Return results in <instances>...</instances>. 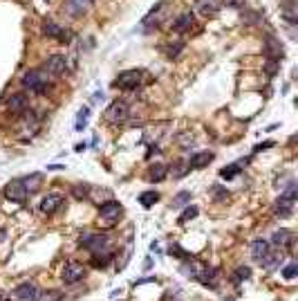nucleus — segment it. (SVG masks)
<instances>
[{"mask_svg":"<svg viewBox=\"0 0 298 301\" xmlns=\"http://www.w3.org/2000/svg\"><path fill=\"white\" fill-rule=\"evenodd\" d=\"M294 202L296 200H289V198H285V196H280V198L274 202V214L280 216V218L291 216V211H294Z\"/></svg>","mask_w":298,"mask_h":301,"instance_id":"6ab92c4d","label":"nucleus"},{"mask_svg":"<svg viewBox=\"0 0 298 301\" xmlns=\"http://www.w3.org/2000/svg\"><path fill=\"white\" fill-rule=\"evenodd\" d=\"M193 142H195V137H193V133H180V135H177V144H180L182 148H188Z\"/></svg>","mask_w":298,"mask_h":301,"instance_id":"473e14b6","label":"nucleus"},{"mask_svg":"<svg viewBox=\"0 0 298 301\" xmlns=\"http://www.w3.org/2000/svg\"><path fill=\"white\" fill-rule=\"evenodd\" d=\"M171 254H177V256H180L182 261H193V256H191V254H186L180 245H173V247H171Z\"/></svg>","mask_w":298,"mask_h":301,"instance_id":"e433bc0d","label":"nucleus"},{"mask_svg":"<svg viewBox=\"0 0 298 301\" xmlns=\"http://www.w3.org/2000/svg\"><path fill=\"white\" fill-rule=\"evenodd\" d=\"M88 191H90V189H88V186H83V184H76L74 189H72V194H74L76 198L81 200V198H88Z\"/></svg>","mask_w":298,"mask_h":301,"instance_id":"4c0bfd02","label":"nucleus"},{"mask_svg":"<svg viewBox=\"0 0 298 301\" xmlns=\"http://www.w3.org/2000/svg\"><path fill=\"white\" fill-rule=\"evenodd\" d=\"M294 241H296L294 232H291V230H285V227H282V230L274 232V236H271L269 245L280 247V250H291V247H294Z\"/></svg>","mask_w":298,"mask_h":301,"instance_id":"1a4fd4ad","label":"nucleus"},{"mask_svg":"<svg viewBox=\"0 0 298 301\" xmlns=\"http://www.w3.org/2000/svg\"><path fill=\"white\" fill-rule=\"evenodd\" d=\"M166 175H168V167L166 164H153L148 171V180L150 182H161V180H166Z\"/></svg>","mask_w":298,"mask_h":301,"instance_id":"4be33fe9","label":"nucleus"},{"mask_svg":"<svg viewBox=\"0 0 298 301\" xmlns=\"http://www.w3.org/2000/svg\"><path fill=\"white\" fill-rule=\"evenodd\" d=\"M280 70V61H274V59H267V63H265V72L267 74H271L274 77L276 72Z\"/></svg>","mask_w":298,"mask_h":301,"instance_id":"72a5a7b5","label":"nucleus"},{"mask_svg":"<svg viewBox=\"0 0 298 301\" xmlns=\"http://www.w3.org/2000/svg\"><path fill=\"white\" fill-rule=\"evenodd\" d=\"M27 191H25V186L20 180H12V182H7L5 184V198L7 200H12V202H27Z\"/></svg>","mask_w":298,"mask_h":301,"instance_id":"0eeeda50","label":"nucleus"},{"mask_svg":"<svg viewBox=\"0 0 298 301\" xmlns=\"http://www.w3.org/2000/svg\"><path fill=\"white\" fill-rule=\"evenodd\" d=\"M61 169H65V167H61V164H50L47 167V171H61Z\"/></svg>","mask_w":298,"mask_h":301,"instance_id":"79ce46f5","label":"nucleus"},{"mask_svg":"<svg viewBox=\"0 0 298 301\" xmlns=\"http://www.w3.org/2000/svg\"><path fill=\"white\" fill-rule=\"evenodd\" d=\"M45 70L50 72V74H54V77L63 74V72L67 70V61H65V56H61V54H52L50 59L45 61Z\"/></svg>","mask_w":298,"mask_h":301,"instance_id":"2eb2a0df","label":"nucleus"},{"mask_svg":"<svg viewBox=\"0 0 298 301\" xmlns=\"http://www.w3.org/2000/svg\"><path fill=\"white\" fill-rule=\"evenodd\" d=\"M157 200H159V194H157L155 189H150V191H144V194H139V205L144 207V209H150V207H153Z\"/></svg>","mask_w":298,"mask_h":301,"instance_id":"b1692460","label":"nucleus"},{"mask_svg":"<svg viewBox=\"0 0 298 301\" xmlns=\"http://www.w3.org/2000/svg\"><path fill=\"white\" fill-rule=\"evenodd\" d=\"M195 216H197V207L195 205H186V209L182 211V216L177 218V222H180V225H186V222L193 220Z\"/></svg>","mask_w":298,"mask_h":301,"instance_id":"a878e982","label":"nucleus"},{"mask_svg":"<svg viewBox=\"0 0 298 301\" xmlns=\"http://www.w3.org/2000/svg\"><path fill=\"white\" fill-rule=\"evenodd\" d=\"M14 297L18 299V301H38V299H40L38 285H36V283H31V281H25V283L16 285Z\"/></svg>","mask_w":298,"mask_h":301,"instance_id":"6e6552de","label":"nucleus"},{"mask_svg":"<svg viewBox=\"0 0 298 301\" xmlns=\"http://www.w3.org/2000/svg\"><path fill=\"white\" fill-rule=\"evenodd\" d=\"M92 3L94 0H70V3H67V12H70L72 16H81Z\"/></svg>","mask_w":298,"mask_h":301,"instance_id":"5701e85b","label":"nucleus"},{"mask_svg":"<svg viewBox=\"0 0 298 301\" xmlns=\"http://www.w3.org/2000/svg\"><path fill=\"white\" fill-rule=\"evenodd\" d=\"M81 247L90 252L92 256L108 254L110 252V236H106V234H83L81 236Z\"/></svg>","mask_w":298,"mask_h":301,"instance_id":"f03ea898","label":"nucleus"},{"mask_svg":"<svg viewBox=\"0 0 298 301\" xmlns=\"http://www.w3.org/2000/svg\"><path fill=\"white\" fill-rule=\"evenodd\" d=\"M130 115V108L125 101H114L110 103V108L106 110V122L112 124V126H119V124H125Z\"/></svg>","mask_w":298,"mask_h":301,"instance_id":"20e7f679","label":"nucleus"},{"mask_svg":"<svg viewBox=\"0 0 298 301\" xmlns=\"http://www.w3.org/2000/svg\"><path fill=\"white\" fill-rule=\"evenodd\" d=\"M110 261H112V252H108V254H99V256H94L92 266H94V268H106Z\"/></svg>","mask_w":298,"mask_h":301,"instance_id":"2f4dec72","label":"nucleus"},{"mask_svg":"<svg viewBox=\"0 0 298 301\" xmlns=\"http://www.w3.org/2000/svg\"><path fill=\"white\" fill-rule=\"evenodd\" d=\"M141 77H144L141 70H125L114 79L112 86L119 88V90H135V88L141 86Z\"/></svg>","mask_w":298,"mask_h":301,"instance_id":"39448f33","label":"nucleus"},{"mask_svg":"<svg viewBox=\"0 0 298 301\" xmlns=\"http://www.w3.org/2000/svg\"><path fill=\"white\" fill-rule=\"evenodd\" d=\"M63 207V196L61 194H47L43 200H40V211L47 216H52V214H56Z\"/></svg>","mask_w":298,"mask_h":301,"instance_id":"f8f14e48","label":"nucleus"},{"mask_svg":"<svg viewBox=\"0 0 298 301\" xmlns=\"http://www.w3.org/2000/svg\"><path fill=\"white\" fill-rule=\"evenodd\" d=\"M193 23H195V16H193L191 12H182L180 16H177L175 20H173V32H177V34H184L188 32V29L193 27Z\"/></svg>","mask_w":298,"mask_h":301,"instance_id":"dca6fc26","label":"nucleus"},{"mask_svg":"<svg viewBox=\"0 0 298 301\" xmlns=\"http://www.w3.org/2000/svg\"><path fill=\"white\" fill-rule=\"evenodd\" d=\"M43 34L47 39H56V41H63V43H67V41L72 39V34L67 32V29H63L61 25L52 23V20H45L43 23Z\"/></svg>","mask_w":298,"mask_h":301,"instance_id":"9b49d317","label":"nucleus"},{"mask_svg":"<svg viewBox=\"0 0 298 301\" xmlns=\"http://www.w3.org/2000/svg\"><path fill=\"white\" fill-rule=\"evenodd\" d=\"M280 14H282V18L287 20V25H291V27H294L296 20H298L296 0H282V3H280Z\"/></svg>","mask_w":298,"mask_h":301,"instance_id":"f3484780","label":"nucleus"},{"mask_svg":"<svg viewBox=\"0 0 298 301\" xmlns=\"http://www.w3.org/2000/svg\"><path fill=\"white\" fill-rule=\"evenodd\" d=\"M186 205H191V191H180V194H175L173 207H186Z\"/></svg>","mask_w":298,"mask_h":301,"instance_id":"c85d7f7f","label":"nucleus"},{"mask_svg":"<svg viewBox=\"0 0 298 301\" xmlns=\"http://www.w3.org/2000/svg\"><path fill=\"white\" fill-rule=\"evenodd\" d=\"M83 277H86V268L76 261L65 263V268H63V272H61L63 283H67V285H74L78 281H83Z\"/></svg>","mask_w":298,"mask_h":301,"instance_id":"423d86ee","label":"nucleus"},{"mask_svg":"<svg viewBox=\"0 0 298 301\" xmlns=\"http://www.w3.org/2000/svg\"><path fill=\"white\" fill-rule=\"evenodd\" d=\"M213 158H216L213 150H197V153L191 155L188 167H191V169H204V167H208V164L213 162Z\"/></svg>","mask_w":298,"mask_h":301,"instance_id":"4468645a","label":"nucleus"},{"mask_svg":"<svg viewBox=\"0 0 298 301\" xmlns=\"http://www.w3.org/2000/svg\"><path fill=\"white\" fill-rule=\"evenodd\" d=\"M191 171V167H188V162H180L175 167V171H173V178H184V175Z\"/></svg>","mask_w":298,"mask_h":301,"instance_id":"f704fd0d","label":"nucleus"},{"mask_svg":"<svg viewBox=\"0 0 298 301\" xmlns=\"http://www.w3.org/2000/svg\"><path fill=\"white\" fill-rule=\"evenodd\" d=\"M23 86L27 88V90L36 92V95H43L45 86H47V74L43 70H27L23 74Z\"/></svg>","mask_w":298,"mask_h":301,"instance_id":"7ed1b4c3","label":"nucleus"},{"mask_svg":"<svg viewBox=\"0 0 298 301\" xmlns=\"http://www.w3.org/2000/svg\"><path fill=\"white\" fill-rule=\"evenodd\" d=\"M298 274V263L296 261H291V263H287L285 268H282V277L287 279V281H291V279H294Z\"/></svg>","mask_w":298,"mask_h":301,"instance_id":"7c9ffc66","label":"nucleus"},{"mask_svg":"<svg viewBox=\"0 0 298 301\" xmlns=\"http://www.w3.org/2000/svg\"><path fill=\"white\" fill-rule=\"evenodd\" d=\"M184 50V41H173V43L166 48V56L168 59H177V54Z\"/></svg>","mask_w":298,"mask_h":301,"instance_id":"c756f323","label":"nucleus"},{"mask_svg":"<svg viewBox=\"0 0 298 301\" xmlns=\"http://www.w3.org/2000/svg\"><path fill=\"white\" fill-rule=\"evenodd\" d=\"M88 124V108H81L78 110V119H76V131H83Z\"/></svg>","mask_w":298,"mask_h":301,"instance_id":"c9c22d12","label":"nucleus"},{"mask_svg":"<svg viewBox=\"0 0 298 301\" xmlns=\"http://www.w3.org/2000/svg\"><path fill=\"white\" fill-rule=\"evenodd\" d=\"M7 108H9V112H12V115H25V112H27V108H29V97L23 95V92H16V95L9 97Z\"/></svg>","mask_w":298,"mask_h":301,"instance_id":"9d476101","label":"nucleus"},{"mask_svg":"<svg viewBox=\"0 0 298 301\" xmlns=\"http://www.w3.org/2000/svg\"><path fill=\"white\" fill-rule=\"evenodd\" d=\"M265 56H267V59L280 61V56H282V45L274 39V36H269V39L265 41Z\"/></svg>","mask_w":298,"mask_h":301,"instance_id":"aec40b11","label":"nucleus"},{"mask_svg":"<svg viewBox=\"0 0 298 301\" xmlns=\"http://www.w3.org/2000/svg\"><path fill=\"white\" fill-rule=\"evenodd\" d=\"M224 5L231 9H240V7H244V0H224Z\"/></svg>","mask_w":298,"mask_h":301,"instance_id":"ea45409f","label":"nucleus"},{"mask_svg":"<svg viewBox=\"0 0 298 301\" xmlns=\"http://www.w3.org/2000/svg\"><path fill=\"white\" fill-rule=\"evenodd\" d=\"M193 7H195V12L200 14V16H204V18H211V16H216V14L220 12V3H218V0H195Z\"/></svg>","mask_w":298,"mask_h":301,"instance_id":"ddd939ff","label":"nucleus"},{"mask_svg":"<svg viewBox=\"0 0 298 301\" xmlns=\"http://www.w3.org/2000/svg\"><path fill=\"white\" fill-rule=\"evenodd\" d=\"M238 173H240V162H238V164H229V167L220 169V178H224V180H231V178H235Z\"/></svg>","mask_w":298,"mask_h":301,"instance_id":"cd10ccee","label":"nucleus"},{"mask_svg":"<svg viewBox=\"0 0 298 301\" xmlns=\"http://www.w3.org/2000/svg\"><path fill=\"white\" fill-rule=\"evenodd\" d=\"M296 191H298V186H296L294 182H289V184H287V189H285V194H282V196H285V198H289V200H296Z\"/></svg>","mask_w":298,"mask_h":301,"instance_id":"58836bf2","label":"nucleus"},{"mask_svg":"<svg viewBox=\"0 0 298 301\" xmlns=\"http://www.w3.org/2000/svg\"><path fill=\"white\" fill-rule=\"evenodd\" d=\"M123 214L121 202L117 200H106L99 205V225L101 227H114L119 222V216Z\"/></svg>","mask_w":298,"mask_h":301,"instance_id":"f257e3e1","label":"nucleus"},{"mask_svg":"<svg viewBox=\"0 0 298 301\" xmlns=\"http://www.w3.org/2000/svg\"><path fill=\"white\" fill-rule=\"evenodd\" d=\"M20 182H23L27 194H36V191L43 186V173H31V175H27V178L20 180Z\"/></svg>","mask_w":298,"mask_h":301,"instance_id":"412c9836","label":"nucleus"},{"mask_svg":"<svg viewBox=\"0 0 298 301\" xmlns=\"http://www.w3.org/2000/svg\"><path fill=\"white\" fill-rule=\"evenodd\" d=\"M260 263H263V266H265L267 270H271V268H276V266H278V263H282V254H278V252H271V250H269V254H267V256H265Z\"/></svg>","mask_w":298,"mask_h":301,"instance_id":"393cba45","label":"nucleus"},{"mask_svg":"<svg viewBox=\"0 0 298 301\" xmlns=\"http://www.w3.org/2000/svg\"><path fill=\"white\" fill-rule=\"evenodd\" d=\"M271 250V245H269V241H265V238H258V241H253V245H251V258H253L256 263H260L263 258L269 254Z\"/></svg>","mask_w":298,"mask_h":301,"instance_id":"a211bd4d","label":"nucleus"},{"mask_svg":"<svg viewBox=\"0 0 298 301\" xmlns=\"http://www.w3.org/2000/svg\"><path fill=\"white\" fill-rule=\"evenodd\" d=\"M247 279H251V268L249 266H240L233 272V283H242V281H247Z\"/></svg>","mask_w":298,"mask_h":301,"instance_id":"bb28decb","label":"nucleus"},{"mask_svg":"<svg viewBox=\"0 0 298 301\" xmlns=\"http://www.w3.org/2000/svg\"><path fill=\"white\" fill-rule=\"evenodd\" d=\"M5 236H7V230H3V227H0V243L5 241Z\"/></svg>","mask_w":298,"mask_h":301,"instance_id":"c03bdc74","label":"nucleus"},{"mask_svg":"<svg viewBox=\"0 0 298 301\" xmlns=\"http://www.w3.org/2000/svg\"><path fill=\"white\" fill-rule=\"evenodd\" d=\"M0 301H9V294L3 292V290H0Z\"/></svg>","mask_w":298,"mask_h":301,"instance_id":"37998d69","label":"nucleus"},{"mask_svg":"<svg viewBox=\"0 0 298 301\" xmlns=\"http://www.w3.org/2000/svg\"><path fill=\"white\" fill-rule=\"evenodd\" d=\"M276 146V142H265V144H260V146H256V150H263V148H274Z\"/></svg>","mask_w":298,"mask_h":301,"instance_id":"a19ab883","label":"nucleus"}]
</instances>
